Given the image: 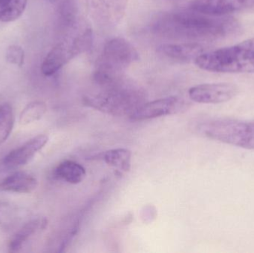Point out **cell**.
<instances>
[{"label": "cell", "instance_id": "1", "mask_svg": "<svg viewBox=\"0 0 254 253\" xmlns=\"http://www.w3.org/2000/svg\"><path fill=\"white\" fill-rule=\"evenodd\" d=\"M152 30L163 38L198 43L236 37L241 34L243 27L231 16L204 14L188 7L160 15Z\"/></svg>", "mask_w": 254, "mask_h": 253}, {"label": "cell", "instance_id": "2", "mask_svg": "<svg viewBox=\"0 0 254 253\" xmlns=\"http://www.w3.org/2000/svg\"><path fill=\"white\" fill-rule=\"evenodd\" d=\"M86 95L84 102L95 109L114 116L131 115L146 102V93L125 76Z\"/></svg>", "mask_w": 254, "mask_h": 253}, {"label": "cell", "instance_id": "3", "mask_svg": "<svg viewBox=\"0 0 254 253\" xmlns=\"http://www.w3.org/2000/svg\"><path fill=\"white\" fill-rule=\"evenodd\" d=\"M138 59V52L125 39L116 37L108 40L104 44L94 73L95 85L102 86L117 80Z\"/></svg>", "mask_w": 254, "mask_h": 253}, {"label": "cell", "instance_id": "4", "mask_svg": "<svg viewBox=\"0 0 254 253\" xmlns=\"http://www.w3.org/2000/svg\"><path fill=\"white\" fill-rule=\"evenodd\" d=\"M92 42V28L80 24L71 31L61 34L59 41L43 59L42 73L48 77L56 74L76 56L90 49Z\"/></svg>", "mask_w": 254, "mask_h": 253}, {"label": "cell", "instance_id": "5", "mask_svg": "<svg viewBox=\"0 0 254 253\" xmlns=\"http://www.w3.org/2000/svg\"><path fill=\"white\" fill-rule=\"evenodd\" d=\"M195 129L200 135L209 139L254 150V120L204 119L196 123Z\"/></svg>", "mask_w": 254, "mask_h": 253}, {"label": "cell", "instance_id": "6", "mask_svg": "<svg viewBox=\"0 0 254 253\" xmlns=\"http://www.w3.org/2000/svg\"><path fill=\"white\" fill-rule=\"evenodd\" d=\"M194 62L198 68L210 72L254 73V59L246 57L237 45L207 51Z\"/></svg>", "mask_w": 254, "mask_h": 253}, {"label": "cell", "instance_id": "7", "mask_svg": "<svg viewBox=\"0 0 254 253\" xmlns=\"http://www.w3.org/2000/svg\"><path fill=\"white\" fill-rule=\"evenodd\" d=\"M188 105V102L180 97H168L145 102L129 117L133 120H144L172 115L186 111Z\"/></svg>", "mask_w": 254, "mask_h": 253}, {"label": "cell", "instance_id": "8", "mask_svg": "<svg viewBox=\"0 0 254 253\" xmlns=\"http://www.w3.org/2000/svg\"><path fill=\"white\" fill-rule=\"evenodd\" d=\"M237 94V86L227 83L197 85L188 92L191 101L203 104L223 103L235 98Z\"/></svg>", "mask_w": 254, "mask_h": 253}, {"label": "cell", "instance_id": "9", "mask_svg": "<svg viewBox=\"0 0 254 253\" xmlns=\"http://www.w3.org/2000/svg\"><path fill=\"white\" fill-rule=\"evenodd\" d=\"M254 7V0H192L188 8L204 14L228 16Z\"/></svg>", "mask_w": 254, "mask_h": 253}, {"label": "cell", "instance_id": "10", "mask_svg": "<svg viewBox=\"0 0 254 253\" xmlns=\"http://www.w3.org/2000/svg\"><path fill=\"white\" fill-rule=\"evenodd\" d=\"M95 19L103 25H116L126 11L127 0H88Z\"/></svg>", "mask_w": 254, "mask_h": 253}, {"label": "cell", "instance_id": "11", "mask_svg": "<svg viewBox=\"0 0 254 253\" xmlns=\"http://www.w3.org/2000/svg\"><path fill=\"white\" fill-rule=\"evenodd\" d=\"M48 141L49 138L44 135L32 138L7 154L3 160V165L7 169H14L27 164L46 146Z\"/></svg>", "mask_w": 254, "mask_h": 253}, {"label": "cell", "instance_id": "12", "mask_svg": "<svg viewBox=\"0 0 254 253\" xmlns=\"http://www.w3.org/2000/svg\"><path fill=\"white\" fill-rule=\"evenodd\" d=\"M158 51L170 59L180 62L195 61L196 58L207 51L205 46L197 42L163 44L158 47Z\"/></svg>", "mask_w": 254, "mask_h": 253}, {"label": "cell", "instance_id": "13", "mask_svg": "<svg viewBox=\"0 0 254 253\" xmlns=\"http://www.w3.org/2000/svg\"><path fill=\"white\" fill-rule=\"evenodd\" d=\"M37 181L34 176L26 172H17L4 178L0 189L4 191L16 193H30L35 190Z\"/></svg>", "mask_w": 254, "mask_h": 253}, {"label": "cell", "instance_id": "14", "mask_svg": "<svg viewBox=\"0 0 254 253\" xmlns=\"http://www.w3.org/2000/svg\"><path fill=\"white\" fill-rule=\"evenodd\" d=\"M59 28L61 34L68 32L80 25L78 6L76 0H64L58 10Z\"/></svg>", "mask_w": 254, "mask_h": 253}, {"label": "cell", "instance_id": "15", "mask_svg": "<svg viewBox=\"0 0 254 253\" xmlns=\"http://www.w3.org/2000/svg\"><path fill=\"white\" fill-rule=\"evenodd\" d=\"M46 226H47V221L45 218H37L27 223L16 233L10 242V248H9L10 252L19 251L34 235L44 230Z\"/></svg>", "mask_w": 254, "mask_h": 253}, {"label": "cell", "instance_id": "16", "mask_svg": "<svg viewBox=\"0 0 254 253\" xmlns=\"http://www.w3.org/2000/svg\"><path fill=\"white\" fill-rule=\"evenodd\" d=\"M55 174L57 178L68 184H77L84 179L86 170L77 162L65 160L57 166Z\"/></svg>", "mask_w": 254, "mask_h": 253}, {"label": "cell", "instance_id": "17", "mask_svg": "<svg viewBox=\"0 0 254 253\" xmlns=\"http://www.w3.org/2000/svg\"><path fill=\"white\" fill-rule=\"evenodd\" d=\"M101 157L109 166L122 172H128L131 167V153L127 149L108 150L103 153Z\"/></svg>", "mask_w": 254, "mask_h": 253}, {"label": "cell", "instance_id": "18", "mask_svg": "<svg viewBox=\"0 0 254 253\" xmlns=\"http://www.w3.org/2000/svg\"><path fill=\"white\" fill-rule=\"evenodd\" d=\"M28 0H0V22H10L20 17Z\"/></svg>", "mask_w": 254, "mask_h": 253}, {"label": "cell", "instance_id": "19", "mask_svg": "<svg viewBox=\"0 0 254 253\" xmlns=\"http://www.w3.org/2000/svg\"><path fill=\"white\" fill-rule=\"evenodd\" d=\"M14 125V115L13 110L9 104L0 105V146L4 144Z\"/></svg>", "mask_w": 254, "mask_h": 253}, {"label": "cell", "instance_id": "20", "mask_svg": "<svg viewBox=\"0 0 254 253\" xmlns=\"http://www.w3.org/2000/svg\"><path fill=\"white\" fill-rule=\"evenodd\" d=\"M46 111V106L43 102L36 101L28 104L21 113L19 123L28 125L42 118Z\"/></svg>", "mask_w": 254, "mask_h": 253}, {"label": "cell", "instance_id": "21", "mask_svg": "<svg viewBox=\"0 0 254 253\" xmlns=\"http://www.w3.org/2000/svg\"><path fill=\"white\" fill-rule=\"evenodd\" d=\"M6 60L9 63L13 64L16 66L21 67L24 64L25 52L21 46L17 45H11L6 51Z\"/></svg>", "mask_w": 254, "mask_h": 253}, {"label": "cell", "instance_id": "22", "mask_svg": "<svg viewBox=\"0 0 254 253\" xmlns=\"http://www.w3.org/2000/svg\"><path fill=\"white\" fill-rule=\"evenodd\" d=\"M246 57L254 59V37L237 44Z\"/></svg>", "mask_w": 254, "mask_h": 253}, {"label": "cell", "instance_id": "23", "mask_svg": "<svg viewBox=\"0 0 254 253\" xmlns=\"http://www.w3.org/2000/svg\"><path fill=\"white\" fill-rule=\"evenodd\" d=\"M45 1H49V2L50 3H55L57 1H58V0H45Z\"/></svg>", "mask_w": 254, "mask_h": 253}, {"label": "cell", "instance_id": "24", "mask_svg": "<svg viewBox=\"0 0 254 253\" xmlns=\"http://www.w3.org/2000/svg\"><path fill=\"white\" fill-rule=\"evenodd\" d=\"M168 1H184V0H168Z\"/></svg>", "mask_w": 254, "mask_h": 253}]
</instances>
